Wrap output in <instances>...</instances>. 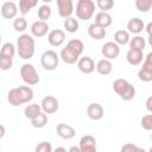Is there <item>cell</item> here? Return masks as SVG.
<instances>
[{"label":"cell","instance_id":"5b68a950","mask_svg":"<svg viewBox=\"0 0 152 152\" xmlns=\"http://www.w3.org/2000/svg\"><path fill=\"white\" fill-rule=\"evenodd\" d=\"M20 76H21V80L24 81V83H26L27 86H34L40 80L36 68L30 63H25L20 68Z\"/></svg>","mask_w":152,"mask_h":152},{"label":"cell","instance_id":"30bf717a","mask_svg":"<svg viewBox=\"0 0 152 152\" xmlns=\"http://www.w3.org/2000/svg\"><path fill=\"white\" fill-rule=\"evenodd\" d=\"M58 13L62 18H70L74 12V1L72 0H57Z\"/></svg>","mask_w":152,"mask_h":152},{"label":"cell","instance_id":"d590c367","mask_svg":"<svg viewBox=\"0 0 152 152\" xmlns=\"http://www.w3.org/2000/svg\"><path fill=\"white\" fill-rule=\"evenodd\" d=\"M34 152H52V146L49 141H40L36 146Z\"/></svg>","mask_w":152,"mask_h":152},{"label":"cell","instance_id":"52a82bcc","mask_svg":"<svg viewBox=\"0 0 152 152\" xmlns=\"http://www.w3.org/2000/svg\"><path fill=\"white\" fill-rule=\"evenodd\" d=\"M101 53L104 57V59H108V61L115 59V58H118V56L120 53V48L114 42H107L102 45Z\"/></svg>","mask_w":152,"mask_h":152},{"label":"cell","instance_id":"b9f144b4","mask_svg":"<svg viewBox=\"0 0 152 152\" xmlns=\"http://www.w3.org/2000/svg\"><path fill=\"white\" fill-rule=\"evenodd\" d=\"M68 152H81V151H80L78 146H71V147L69 148V151H68Z\"/></svg>","mask_w":152,"mask_h":152},{"label":"cell","instance_id":"5bb4252c","mask_svg":"<svg viewBox=\"0 0 152 152\" xmlns=\"http://www.w3.org/2000/svg\"><path fill=\"white\" fill-rule=\"evenodd\" d=\"M56 132H57L58 137H61L62 139H65V140L72 139L76 134L75 128L70 125H66V124H58L56 126Z\"/></svg>","mask_w":152,"mask_h":152},{"label":"cell","instance_id":"d6986e66","mask_svg":"<svg viewBox=\"0 0 152 152\" xmlns=\"http://www.w3.org/2000/svg\"><path fill=\"white\" fill-rule=\"evenodd\" d=\"M126 58H127V62H128L131 65H139V64L144 61V55H142V51L129 49V50L127 51Z\"/></svg>","mask_w":152,"mask_h":152},{"label":"cell","instance_id":"3957f363","mask_svg":"<svg viewBox=\"0 0 152 152\" xmlns=\"http://www.w3.org/2000/svg\"><path fill=\"white\" fill-rule=\"evenodd\" d=\"M113 90L125 101H131L135 96V88L128 81L124 78H118L113 82Z\"/></svg>","mask_w":152,"mask_h":152},{"label":"cell","instance_id":"ac0fdd59","mask_svg":"<svg viewBox=\"0 0 152 152\" xmlns=\"http://www.w3.org/2000/svg\"><path fill=\"white\" fill-rule=\"evenodd\" d=\"M88 34L93 38V39H96V40H101L106 37L107 32H106V28L96 25L95 23L90 24L89 27H88Z\"/></svg>","mask_w":152,"mask_h":152},{"label":"cell","instance_id":"44dd1931","mask_svg":"<svg viewBox=\"0 0 152 152\" xmlns=\"http://www.w3.org/2000/svg\"><path fill=\"white\" fill-rule=\"evenodd\" d=\"M70 52H72L75 56H77V57H80L81 56V53L83 52V49H84V44H83V42L82 40H80V39H71V40H69L68 42V44H66V46H65Z\"/></svg>","mask_w":152,"mask_h":152},{"label":"cell","instance_id":"ffe728a7","mask_svg":"<svg viewBox=\"0 0 152 152\" xmlns=\"http://www.w3.org/2000/svg\"><path fill=\"white\" fill-rule=\"evenodd\" d=\"M113 23V19H112V15L107 12H99L96 15H95V24L103 27V28H107L108 26H110Z\"/></svg>","mask_w":152,"mask_h":152},{"label":"cell","instance_id":"ba28073f","mask_svg":"<svg viewBox=\"0 0 152 152\" xmlns=\"http://www.w3.org/2000/svg\"><path fill=\"white\" fill-rule=\"evenodd\" d=\"M58 107H59L58 100L52 95H48V96L43 97L42 103H40V108L45 114H52V113L57 112Z\"/></svg>","mask_w":152,"mask_h":152},{"label":"cell","instance_id":"484cf974","mask_svg":"<svg viewBox=\"0 0 152 152\" xmlns=\"http://www.w3.org/2000/svg\"><path fill=\"white\" fill-rule=\"evenodd\" d=\"M63 26H64V28L66 30V32H69V33H75V32H77V31H78V27H80L77 19L74 18V17H70V18L64 19Z\"/></svg>","mask_w":152,"mask_h":152},{"label":"cell","instance_id":"7402d4cb","mask_svg":"<svg viewBox=\"0 0 152 152\" xmlns=\"http://www.w3.org/2000/svg\"><path fill=\"white\" fill-rule=\"evenodd\" d=\"M96 68V71L100 74V75H109L113 70V65H112V62L108 61V59H101L97 62V64L95 65Z\"/></svg>","mask_w":152,"mask_h":152},{"label":"cell","instance_id":"f6af8a7d","mask_svg":"<svg viewBox=\"0 0 152 152\" xmlns=\"http://www.w3.org/2000/svg\"><path fill=\"white\" fill-rule=\"evenodd\" d=\"M135 152H146V151H145V150H144V148H141V147H138V148H137V151H135Z\"/></svg>","mask_w":152,"mask_h":152},{"label":"cell","instance_id":"4316f807","mask_svg":"<svg viewBox=\"0 0 152 152\" xmlns=\"http://www.w3.org/2000/svg\"><path fill=\"white\" fill-rule=\"evenodd\" d=\"M38 4L37 0H20L19 1V11L23 15L27 14L36 5Z\"/></svg>","mask_w":152,"mask_h":152},{"label":"cell","instance_id":"cb8c5ba5","mask_svg":"<svg viewBox=\"0 0 152 152\" xmlns=\"http://www.w3.org/2000/svg\"><path fill=\"white\" fill-rule=\"evenodd\" d=\"M129 33L126 30H118L114 33V43L118 45H125L127 43H129Z\"/></svg>","mask_w":152,"mask_h":152},{"label":"cell","instance_id":"60d3db41","mask_svg":"<svg viewBox=\"0 0 152 152\" xmlns=\"http://www.w3.org/2000/svg\"><path fill=\"white\" fill-rule=\"evenodd\" d=\"M5 133H6V128H5L2 125H0V139H2V138H4Z\"/></svg>","mask_w":152,"mask_h":152},{"label":"cell","instance_id":"f546056e","mask_svg":"<svg viewBox=\"0 0 152 152\" xmlns=\"http://www.w3.org/2000/svg\"><path fill=\"white\" fill-rule=\"evenodd\" d=\"M0 55L5 56V57H10L13 58V56L15 55V48L12 43H5L1 49H0Z\"/></svg>","mask_w":152,"mask_h":152},{"label":"cell","instance_id":"7c38bea8","mask_svg":"<svg viewBox=\"0 0 152 152\" xmlns=\"http://www.w3.org/2000/svg\"><path fill=\"white\" fill-rule=\"evenodd\" d=\"M65 40V33L63 30L56 28L50 31V33L48 34V42L51 46H61Z\"/></svg>","mask_w":152,"mask_h":152},{"label":"cell","instance_id":"e0dca14e","mask_svg":"<svg viewBox=\"0 0 152 152\" xmlns=\"http://www.w3.org/2000/svg\"><path fill=\"white\" fill-rule=\"evenodd\" d=\"M127 28H128V31H127L128 33L131 32V33L138 34V33H140V32L145 28V25H144V21H142L140 18L134 17V18H132V19L128 20V23H127Z\"/></svg>","mask_w":152,"mask_h":152},{"label":"cell","instance_id":"f35d334b","mask_svg":"<svg viewBox=\"0 0 152 152\" xmlns=\"http://www.w3.org/2000/svg\"><path fill=\"white\" fill-rule=\"evenodd\" d=\"M138 148L137 145L132 144V142H128V144H125L122 147H121V151L120 152H135Z\"/></svg>","mask_w":152,"mask_h":152},{"label":"cell","instance_id":"603a6c76","mask_svg":"<svg viewBox=\"0 0 152 152\" xmlns=\"http://www.w3.org/2000/svg\"><path fill=\"white\" fill-rule=\"evenodd\" d=\"M31 124L36 128H43L48 124V115L44 112H39L31 119Z\"/></svg>","mask_w":152,"mask_h":152},{"label":"cell","instance_id":"83f0119b","mask_svg":"<svg viewBox=\"0 0 152 152\" xmlns=\"http://www.w3.org/2000/svg\"><path fill=\"white\" fill-rule=\"evenodd\" d=\"M59 57H61V59H62L64 63H66V64H75V63L78 61V57L75 56L72 52H70L66 48H63V49H62Z\"/></svg>","mask_w":152,"mask_h":152},{"label":"cell","instance_id":"8d00e7d4","mask_svg":"<svg viewBox=\"0 0 152 152\" xmlns=\"http://www.w3.org/2000/svg\"><path fill=\"white\" fill-rule=\"evenodd\" d=\"M138 77L140 81H144V82H151L152 81V71H148V70H145V69H140L138 71Z\"/></svg>","mask_w":152,"mask_h":152},{"label":"cell","instance_id":"bcb514c9","mask_svg":"<svg viewBox=\"0 0 152 152\" xmlns=\"http://www.w3.org/2000/svg\"><path fill=\"white\" fill-rule=\"evenodd\" d=\"M0 43H1V36H0Z\"/></svg>","mask_w":152,"mask_h":152},{"label":"cell","instance_id":"e575fe53","mask_svg":"<svg viewBox=\"0 0 152 152\" xmlns=\"http://www.w3.org/2000/svg\"><path fill=\"white\" fill-rule=\"evenodd\" d=\"M12 65H13L12 58L5 57V56H1L0 55V70H4V71L10 70L12 68Z\"/></svg>","mask_w":152,"mask_h":152},{"label":"cell","instance_id":"8992f818","mask_svg":"<svg viewBox=\"0 0 152 152\" xmlns=\"http://www.w3.org/2000/svg\"><path fill=\"white\" fill-rule=\"evenodd\" d=\"M58 63H59V56L53 50H46L40 57V64L44 70L52 71L58 66Z\"/></svg>","mask_w":152,"mask_h":152},{"label":"cell","instance_id":"836d02e7","mask_svg":"<svg viewBox=\"0 0 152 152\" xmlns=\"http://www.w3.org/2000/svg\"><path fill=\"white\" fill-rule=\"evenodd\" d=\"M96 5L100 10H102L101 12H107L114 7V1L113 0H97Z\"/></svg>","mask_w":152,"mask_h":152},{"label":"cell","instance_id":"6da1fadb","mask_svg":"<svg viewBox=\"0 0 152 152\" xmlns=\"http://www.w3.org/2000/svg\"><path fill=\"white\" fill-rule=\"evenodd\" d=\"M33 99V90L28 86H21L13 88L7 94V101L13 107L30 102Z\"/></svg>","mask_w":152,"mask_h":152},{"label":"cell","instance_id":"2e32d148","mask_svg":"<svg viewBox=\"0 0 152 152\" xmlns=\"http://www.w3.org/2000/svg\"><path fill=\"white\" fill-rule=\"evenodd\" d=\"M48 32H49V24L46 21L37 20L31 25V33L37 38L44 37Z\"/></svg>","mask_w":152,"mask_h":152},{"label":"cell","instance_id":"74e56055","mask_svg":"<svg viewBox=\"0 0 152 152\" xmlns=\"http://www.w3.org/2000/svg\"><path fill=\"white\" fill-rule=\"evenodd\" d=\"M141 127L146 131L152 129V114H147L141 119Z\"/></svg>","mask_w":152,"mask_h":152},{"label":"cell","instance_id":"277c9868","mask_svg":"<svg viewBox=\"0 0 152 152\" xmlns=\"http://www.w3.org/2000/svg\"><path fill=\"white\" fill-rule=\"evenodd\" d=\"M95 11V2L93 0H78L76 4V15L81 20H89Z\"/></svg>","mask_w":152,"mask_h":152},{"label":"cell","instance_id":"9c48e42d","mask_svg":"<svg viewBox=\"0 0 152 152\" xmlns=\"http://www.w3.org/2000/svg\"><path fill=\"white\" fill-rule=\"evenodd\" d=\"M81 152H97L96 150V140L93 135L87 134L83 135L80 140V146H78Z\"/></svg>","mask_w":152,"mask_h":152},{"label":"cell","instance_id":"f1b7e54d","mask_svg":"<svg viewBox=\"0 0 152 152\" xmlns=\"http://www.w3.org/2000/svg\"><path fill=\"white\" fill-rule=\"evenodd\" d=\"M39 112H42V108H40V104H38V103H31V104L26 106L25 109H24L25 118H27V119H30V120H31L36 114H38Z\"/></svg>","mask_w":152,"mask_h":152},{"label":"cell","instance_id":"4fadbf2b","mask_svg":"<svg viewBox=\"0 0 152 152\" xmlns=\"http://www.w3.org/2000/svg\"><path fill=\"white\" fill-rule=\"evenodd\" d=\"M77 66H78L80 71L83 74H91L95 70V63H94L93 58L89 56L81 57L77 61Z\"/></svg>","mask_w":152,"mask_h":152},{"label":"cell","instance_id":"4dcf8cb0","mask_svg":"<svg viewBox=\"0 0 152 152\" xmlns=\"http://www.w3.org/2000/svg\"><path fill=\"white\" fill-rule=\"evenodd\" d=\"M51 17V7L49 5H42L38 10V18L40 21H46Z\"/></svg>","mask_w":152,"mask_h":152},{"label":"cell","instance_id":"d6a6232c","mask_svg":"<svg viewBox=\"0 0 152 152\" xmlns=\"http://www.w3.org/2000/svg\"><path fill=\"white\" fill-rule=\"evenodd\" d=\"M135 7H137L138 11L146 13V12H148L151 10L152 1L151 0H137L135 1Z\"/></svg>","mask_w":152,"mask_h":152},{"label":"cell","instance_id":"8fae6325","mask_svg":"<svg viewBox=\"0 0 152 152\" xmlns=\"http://www.w3.org/2000/svg\"><path fill=\"white\" fill-rule=\"evenodd\" d=\"M87 115L89 119L94 120V121H97V120H101L104 115V110H103V107L97 103V102H94V103H90L88 107H87Z\"/></svg>","mask_w":152,"mask_h":152},{"label":"cell","instance_id":"7a4b0ae2","mask_svg":"<svg viewBox=\"0 0 152 152\" xmlns=\"http://www.w3.org/2000/svg\"><path fill=\"white\" fill-rule=\"evenodd\" d=\"M34 50H36V44L32 36L26 33L20 34L19 38L17 39V51L19 57L23 59H30L33 57Z\"/></svg>","mask_w":152,"mask_h":152},{"label":"cell","instance_id":"ee69618b","mask_svg":"<svg viewBox=\"0 0 152 152\" xmlns=\"http://www.w3.org/2000/svg\"><path fill=\"white\" fill-rule=\"evenodd\" d=\"M52 152H66V150L64 148V147H62V146H59V147H56Z\"/></svg>","mask_w":152,"mask_h":152},{"label":"cell","instance_id":"ab89813d","mask_svg":"<svg viewBox=\"0 0 152 152\" xmlns=\"http://www.w3.org/2000/svg\"><path fill=\"white\" fill-rule=\"evenodd\" d=\"M146 108L148 112H152V96H148L146 100Z\"/></svg>","mask_w":152,"mask_h":152},{"label":"cell","instance_id":"9a60e30c","mask_svg":"<svg viewBox=\"0 0 152 152\" xmlns=\"http://www.w3.org/2000/svg\"><path fill=\"white\" fill-rule=\"evenodd\" d=\"M18 13V6L13 1H6L1 6V15L5 19H13Z\"/></svg>","mask_w":152,"mask_h":152},{"label":"cell","instance_id":"d4e9b609","mask_svg":"<svg viewBox=\"0 0 152 152\" xmlns=\"http://www.w3.org/2000/svg\"><path fill=\"white\" fill-rule=\"evenodd\" d=\"M145 46H146V40L141 36H135V37H133V38L129 39V49L144 51Z\"/></svg>","mask_w":152,"mask_h":152},{"label":"cell","instance_id":"7bdbcfd3","mask_svg":"<svg viewBox=\"0 0 152 152\" xmlns=\"http://www.w3.org/2000/svg\"><path fill=\"white\" fill-rule=\"evenodd\" d=\"M151 28H152V23H148L147 26H146V31H147V34L151 37Z\"/></svg>","mask_w":152,"mask_h":152},{"label":"cell","instance_id":"1f68e13d","mask_svg":"<svg viewBox=\"0 0 152 152\" xmlns=\"http://www.w3.org/2000/svg\"><path fill=\"white\" fill-rule=\"evenodd\" d=\"M13 28L17 32H24L27 28V21L24 17H19L17 19H14L13 21Z\"/></svg>","mask_w":152,"mask_h":152}]
</instances>
